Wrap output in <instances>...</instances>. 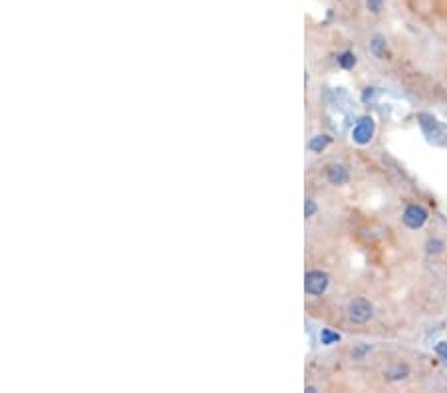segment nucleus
I'll return each instance as SVG.
<instances>
[{"label":"nucleus","mask_w":447,"mask_h":393,"mask_svg":"<svg viewBox=\"0 0 447 393\" xmlns=\"http://www.w3.org/2000/svg\"><path fill=\"white\" fill-rule=\"evenodd\" d=\"M330 284V278L326 272H322V270H308L305 277V290L308 296H320V294H324L326 288H328Z\"/></svg>","instance_id":"1"},{"label":"nucleus","mask_w":447,"mask_h":393,"mask_svg":"<svg viewBox=\"0 0 447 393\" xmlns=\"http://www.w3.org/2000/svg\"><path fill=\"white\" fill-rule=\"evenodd\" d=\"M372 316H374V306L366 300V298L360 296V298L350 300V304H348V318H350V322H354V324H366Z\"/></svg>","instance_id":"2"},{"label":"nucleus","mask_w":447,"mask_h":393,"mask_svg":"<svg viewBox=\"0 0 447 393\" xmlns=\"http://www.w3.org/2000/svg\"><path fill=\"white\" fill-rule=\"evenodd\" d=\"M374 131H376V121L374 117L364 116L360 117L356 121V126L352 128V141L358 143V145H368L372 138H374Z\"/></svg>","instance_id":"3"},{"label":"nucleus","mask_w":447,"mask_h":393,"mask_svg":"<svg viewBox=\"0 0 447 393\" xmlns=\"http://www.w3.org/2000/svg\"><path fill=\"white\" fill-rule=\"evenodd\" d=\"M427 211L425 207L422 205H408L406 211H403V215H401V220H403V225L408 227V229H412V231H418V229H422L425 222H427Z\"/></svg>","instance_id":"4"},{"label":"nucleus","mask_w":447,"mask_h":393,"mask_svg":"<svg viewBox=\"0 0 447 393\" xmlns=\"http://www.w3.org/2000/svg\"><path fill=\"white\" fill-rule=\"evenodd\" d=\"M418 121H420V128H422V131H424L427 139L437 141L439 138H446V128H443L434 116H429V114H420V116H418Z\"/></svg>","instance_id":"5"},{"label":"nucleus","mask_w":447,"mask_h":393,"mask_svg":"<svg viewBox=\"0 0 447 393\" xmlns=\"http://www.w3.org/2000/svg\"><path fill=\"white\" fill-rule=\"evenodd\" d=\"M326 179H328L330 185H346L350 181V173H348L346 165L332 163L326 167Z\"/></svg>","instance_id":"6"},{"label":"nucleus","mask_w":447,"mask_h":393,"mask_svg":"<svg viewBox=\"0 0 447 393\" xmlns=\"http://www.w3.org/2000/svg\"><path fill=\"white\" fill-rule=\"evenodd\" d=\"M408 375H410V366H408V364H401V361L394 364V366L386 371V378H388L389 382H400V380L408 378Z\"/></svg>","instance_id":"7"},{"label":"nucleus","mask_w":447,"mask_h":393,"mask_svg":"<svg viewBox=\"0 0 447 393\" xmlns=\"http://www.w3.org/2000/svg\"><path fill=\"white\" fill-rule=\"evenodd\" d=\"M386 50H388V42H386V38L382 34H376L370 40V52L376 58H384L386 56Z\"/></svg>","instance_id":"8"},{"label":"nucleus","mask_w":447,"mask_h":393,"mask_svg":"<svg viewBox=\"0 0 447 393\" xmlns=\"http://www.w3.org/2000/svg\"><path fill=\"white\" fill-rule=\"evenodd\" d=\"M330 143H332V138H330V135H316V138H312L308 141V149L312 151V153H322V151L328 147Z\"/></svg>","instance_id":"9"},{"label":"nucleus","mask_w":447,"mask_h":393,"mask_svg":"<svg viewBox=\"0 0 447 393\" xmlns=\"http://www.w3.org/2000/svg\"><path fill=\"white\" fill-rule=\"evenodd\" d=\"M342 340V335L338 332H332L328 328H324L322 332H320V342L324 344V346H332V344H338Z\"/></svg>","instance_id":"10"},{"label":"nucleus","mask_w":447,"mask_h":393,"mask_svg":"<svg viewBox=\"0 0 447 393\" xmlns=\"http://www.w3.org/2000/svg\"><path fill=\"white\" fill-rule=\"evenodd\" d=\"M443 248H446V243L441 241V239H429L427 244H425V251H427V255H441L443 253Z\"/></svg>","instance_id":"11"},{"label":"nucleus","mask_w":447,"mask_h":393,"mask_svg":"<svg viewBox=\"0 0 447 393\" xmlns=\"http://www.w3.org/2000/svg\"><path fill=\"white\" fill-rule=\"evenodd\" d=\"M338 66L344 69H352L356 66V54L354 52H342L338 56Z\"/></svg>","instance_id":"12"},{"label":"nucleus","mask_w":447,"mask_h":393,"mask_svg":"<svg viewBox=\"0 0 447 393\" xmlns=\"http://www.w3.org/2000/svg\"><path fill=\"white\" fill-rule=\"evenodd\" d=\"M366 6H368V11L378 14V12L384 8V0H366Z\"/></svg>","instance_id":"13"},{"label":"nucleus","mask_w":447,"mask_h":393,"mask_svg":"<svg viewBox=\"0 0 447 393\" xmlns=\"http://www.w3.org/2000/svg\"><path fill=\"white\" fill-rule=\"evenodd\" d=\"M314 213H316V203H314V199H306L305 215L306 217H312Z\"/></svg>","instance_id":"14"},{"label":"nucleus","mask_w":447,"mask_h":393,"mask_svg":"<svg viewBox=\"0 0 447 393\" xmlns=\"http://www.w3.org/2000/svg\"><path fill=\"white\" fill-rule=\"evenodd\" d=\"M436 354L447 364V342H437V344H436Z\"/></svg>","instance_id":"15"},{"label":"nucleus","mask_w":447,"mask_h":393,"mask_svg":"<svg viewBox=\"0 0 447 393\" xmlns=\"http://www.w3.org/2000/svg\"><path fill=\"white\" fill-rule=\"evenodd\" d=\"M366 352H370V346H362V347H358L356 352H354V358H358V356H364Z\"/></svg>","instance_id":"16"}]
</instances>
